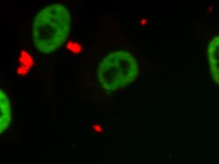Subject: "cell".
I'll return each mask as SVG.
<instances>
[{
	"label": "cell",
	"mask_w": 219,
	"mask_h": 164,
	"mask_svg": "<svg viewBox=\"0 0 219 164\" xmlns=\"http://www.w3.org/2000/svg\"><path fill=\"white\" fill-rule=\"evenodd\" d=\"M71 27L69 10L59 3L45 6L37 14L32 28L35 47L49 54L60 47L68 38Z\"/></svg>",
	"instance_id": "obj_1"
},
{
	"label": "cell",
	"mask_w": 219,
	"mask_h": 164,
	"mask_svg": "<svg viewBox=\"0 0 219 164\" xmlns=\"http://www.w3.org/2000/svg\"><path fill=\"white\" fill-rule=\"evenodd\" d=\"M138 64L129 52H111L99 66L98 76L102 87L106 90H115L134 81L139 73Z\"/></svg>",
	"instance_id": "obj_2"
},
{
	"label": "cell",
	"mask_w": 219,
	"mask_h": 164,
	"mask_svg": "<svg viewBox=\"0 0 219 164\" xmlns=\"http://www.w3.org/2000/svg\"><path fill=\"white\" fill-rule=\"evenodd\" d=\"M210 71L213 80L219 85V36L210 42L208 49Z\"/></svg>",
	"instance_id": "obj_3"
},
{
	"label": "cell",
	"mask_w": 219,
	"mask_h": 164,
	"mask_svg": "<svg viewBox=\"0 0 219 164\" xmlns=\"http://www.w3.org/2000/svg\"><path fill=\"white\" fill-rule=\"evenodd\" d=\"M0 107H1L0 131L2 133L8 128L11 121L10 102L6 93L2 90H0Z\"/></svg>",
	"instance_id": "obj_4"
}]
</instances>
